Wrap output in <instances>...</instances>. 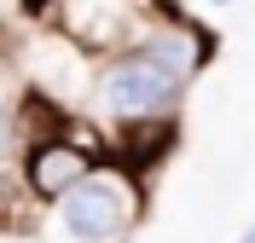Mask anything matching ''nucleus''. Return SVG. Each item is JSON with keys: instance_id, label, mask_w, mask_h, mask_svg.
<instances>
[{"instance_id": "nucleus-1", "label": "nucleus", "mask_w": 255, "mask_h": 243, "mask_svg": "<svg viewBox=\"0 0 255 243\" xmlns=\"http://www.w3.org/2000/svg\"><path fill=\"white\" fill-rule=\"evenodd\" d=\"M145 185L151 179H139L133 168L105 157L70 197H58L41 214V232L52 243H128L145 226V209H151V191Z\"/></svg>"}, {"instance_id": "nucleus-2", "label": "nucleus", "mask_w": 255, "mask_h": 243, "mask_svg": "<svg viewBox=\"0 0 255 243\" xmlns=\"http://www.w3.org/2000/svg\"><path fill=\"white\" fill-rule=\"evenodd\" d=\"M186 110V81L157 70L145 52H111L93 64V87H87V122L105 128V139L133 128H157V122H180Z\"/></svg>"}, {"instance_id": "nucleus-3", "label": "nucleus", "mask_w": 255, "mask_h": 243, "mask_svg": "<svg viewBox=\"0 0 255 243\" xmlns=\"http://www.w3.org/2000/svg\"><path fill=\"white\" fill-rule=\"evenodd\" d=\"M105 157H111L105 128H87V122H76V116H70L64 128L29 139V151H23V162H17V174H23V185H29L35 203H41V209H52V203H58V197H70Z\"/></svg>"}, {"instance_id": "nucleus-4", "label": "nucleus", "mask_w": 255, "mask_h": 243, "mask_svg": "<svg viewBox=\"0 0 255 243\" xmlns=\"http://www.w3.org/2000/svg\"><path fill=\"white\" fill-rule=\"evenodd\" d=\"M151 12H157V0H58L52 29L87 58H111V52H133Z\"/></svg>"}, {"instance_id": "nucleus-5", "label": "nucleus", "mask_w": 255, "mask_h": 243, "mask_svg": "<svg viewBox=\"0 0 255 243\" xmlns=\"http://www.w3.org/2000/svg\"><path fill=\"white\" fill-rule=\"evenodd\" d=\"M215 47H221L215 29L197 23V17H191L186 6H174V0H157V12H151L145 35L133 41V52H145L157 70H168V76L186 81V87H191V76H203V70H209Z\"/></svg>"}, {"instance_id": "nucleus-6", "label": "nucleus", "mask_w": 255, "mask_h": 243, "mask_svg": "<svg viewBox=\"0 0 255 243\" xmlns=\"http://www.w3.org/2000/svg\"><path fill=\"white\" fill-rule=\"evenodd\" d=\"M174 145H180V122H157V128L116 133V139H111V157L122 162V168H133L139 179H151L162 162L174 157Z\"/></svg>"}, {"instance_id": "nucleus-7", "label": "nucleus", "mask_w": 255, "mask_h": 243, "mask_svg": "<svg viewBox=\"0 0 255 243\" xmlns=\"http://www.w3.org/2000/svg\"><path fill=\"white\" fill-rule=\"evenodd\" d=\"M35 139V116H29V93H0V168H17L23 151Z\"/></svg>"}, {"instance_id": "nucleus-8", "label": "nucleus", "mask_w": 255, "mask_h": 243, "mask_svg": "<svg viewBox=\"0 0 255 243\" xmlns=\"http://www.w3.org/2000/svg\"><path fill=\"white\" fill-rule=\"evenodd\" d=\"M52 6H58V0H23V12H29V17H47Z\"/></svg>"}, {"instance_id": "nucleus-9", "label": "nucleus", "mask_w": 255, "mask_h": 243, "mask_svg": "<svg viewBox=\"0 0 255 243\" xmlns=\"http://www.w3.org/2000/svg\"><path fill=\"white\" fill-rule=\"evenodd\" d=\"M238 243H255V220H250V232H244V238H238Z\"/></svg>"}, {"instance_id": "nucleus-10", "label": "nucleus", "mask_w": 255, "mask_h": 243, "mask_svg": "<svg viewBox=\"0 0 255 243\" xmlns=\"http://www.w3.org/2000/svg\"><path fill=\"white\" fill-rule=\"evenodd\" d=\"M209 6H232V0H209Z\"/></svg>"}]
</instances>
